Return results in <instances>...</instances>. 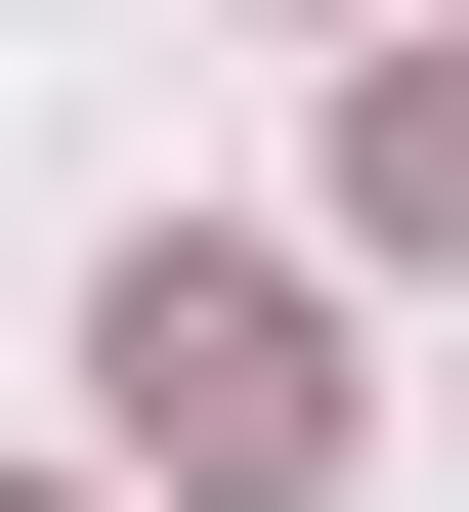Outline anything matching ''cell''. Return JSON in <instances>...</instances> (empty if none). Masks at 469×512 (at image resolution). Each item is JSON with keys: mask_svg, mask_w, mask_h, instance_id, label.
<instances>
[{"mask_svg": "<svg viewBox=\"0 0 469 512\" xmlns=\"http://www.w3.org/2000/svg\"><path fill=\"white\" fill-rule=\"evenodd\" d=\"M86 427L171 512H299V470H342V299H299V256H128V299H86Z\"/></svg>", "mask_w": 469, "mask_h": 512, "instance_id": "6da1fadb", "label": "cell"}, {"mask_svg": "<svg viewBox=\"0 0 469 512\" xmlns=\"http://www.w3.org/2000/svg\"><path fill=\"white\" fill-rule=\"evenodd\" d=\"M384 256H469V43H427V86H384Z\"/></svg>", "mask_w": 469, "mask_h": 512, "instance_id": "7a4b0ae2", "label": "cell"}]
</instances>
